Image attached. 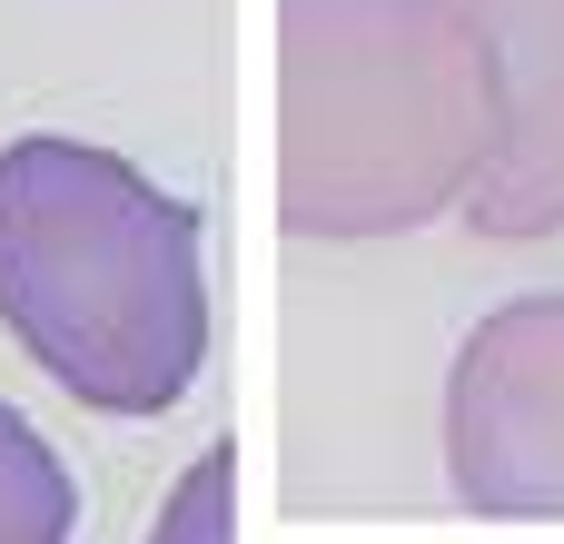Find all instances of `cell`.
Returning a JSON list of instances; mask_svg holds the SVG:
<instances>
[{"label": "cell", "mask_w": 564, "mask_h": 544, "mask_svg": "<svg viewBox=\"0 0 564 544\" xmlns=\"http://www.w3.org/2000/svg\"><path fill=\"white\" fill-rule=\"evenodd\" d=\"M0 327L20 357L99 406L169 416L208 357V258L198 208L89 139L0 149Z\"/></svg>", "instance_id": "1"}, {"label": "cell", "mask_w": 564, "mask_h": 544, "mask_svg": "<svg viewBox=\"0 0 564 544\" xmlns=\"http://www.w3.org/2000/svg\"><path fill=\"white\" fill-rule=\"evenodd\" d=\"M496 69L436 0H278V228L397 238L476 198Z\"/></svg>", "instance_id": "2"}, {"label": "cell", "mask_w": 564, "mask_h": 544, "mask_svg": "<svg viewBox=\"0 0 564 544\" xmlns=\"http://www.w3.org/2000/svg\"><path fill=\"white\" fill-rule=\"evenodd\" d=\"M446 486L466 515H564V297H506L446 367Z\"/></svg>", "instance_id": "3"}, {"label": "cell", "mask_w": 564, "mask_h": 544, "mask_svg": "<svg viewBox=\"0 0 564 544\" xmlns=\"http://www.w3.org/2000/svg\"><path fill=\"white\" fill-rule=\"evenodd\" d=\"M496 69V159L466 198L476 238L564 228V0H436Z\"/></svg>", "instance_id": "4"}, {"label": "cell", "mask_w": 564, "mask_h": 544, "mask_svg": "<svg viewBox=\"0 0 564 544\" xmlns=\"http://www.w3.org/2000/svg\"><path fill=\"white\" fill-rule=\"evenodd\" d=\"M69 525H79L69 466L20 406H0V544H69Z\"/></svg>", "instance_id": "5"}, {"label": "cell", "mask_w": 564, "mask_h": 544, "mask_svg": "<svg viewBox=\"0 0 564 544\" xmlns=\"http://www.w3.org/2000/svg\"><path fill=\"white\" fill-rule=\"evenodd\" d=\"M228 476H238V456L208 446V456L178 476V496H169V515H159V535H149V544H238V535H228Z\"/></svg>", "instance_id": "6"}]
</instances>
